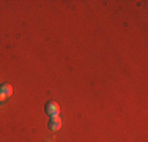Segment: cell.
<instances>
[{
	"mask_svg": "<svg viewBox=\"0 0 148 142\" xmlns=\"http://www.w3.org/2000/svg\"><path fill=\"white\" fill-rule=\"evenodd\" d=\"M0 93H2L5 98H8L10 95H13V85H10V84H2V85H0Z\"/></svg>",
	"mask_w": 148,
	"mask_h": 142,
	"instance_id": "3957f363",
	"label": "cell"
},
{
	"mask_svg": "<svg viewBox=\"0 0 148 142\" xmlns=\"http://www.w3.org/2000/svg\"><path fill=\"white\" fill-rule=\"evenodd\" d=\"M47 125H49V130L57 131V130H60V126H62V119H60L58 115H52V117H49Z\"/></svg>",
	"mask_w": 148,
	"mask_h": 142,
	"instance_id": "7a4b0ae2",
	"label": "cell"
},
{
	"mask_svg": "<svg viewBox=\"0 0 148 142\" xmlns=\"http://www.w3.org/2000/svg\"><path fill=\"white\" fill-rule=\"evenodd\" d=\"M44 112L47 114L49 117H52V115H58L60 108H58V104H57L55 101H49V103H46V106H44Z\"/></svg>",
	"mask_w": 148,
	"mask_h": 142,
	"instance_id": "6da1fadb",
	"label": "cell"
}]
</instances>
